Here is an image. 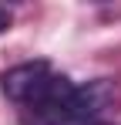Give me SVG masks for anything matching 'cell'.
Instances as JSON below:
<instances>
[{"label": "cell", "mask_w": 121, "mask_h": 125, "mask_svg": "<svg viewBox=\"0 0 121 125\" xmlns=\"http://www.w3.org/2000/svg\"><path fill=\"white\" fill-rule=\"evenodd\" d=\"M57 81V74L51 71L47 61H24L10 71H3L0 78V88L10 102L24 105V108H34V105L51 91V84Z\"/></svg>", "instance_id": "6da1fadb"}, {"label": "cell", "mask_w": 121, "mask_h": 125, "mask_svg": "<svg viewBox=\"0 0 121 125\" xmlns=\"http://www.w3.org/2000/svg\"><path fill=\"white\" fill-rule=\"evenodd\" d=\"M7 27H10V10L0 7V31H7Z\"/></svg>", "instance_id": "7a4b0ae2"}, {"label": "cell", "mask_w": 121, "mask_h": 125, "mask_svg": "<svg viewBox=\"0 0 121 125\" xmlns=\"http://www.w3.org/2000/svg\"><path fill=\"white\" fill-rule=\"evenodd\" d=\"M87 125H91V122H87Z\"/></svg>", "instance_id": "3957f363"}]
</instances>
